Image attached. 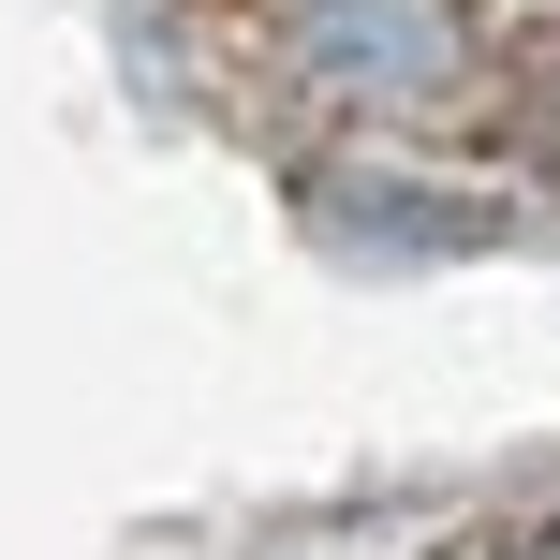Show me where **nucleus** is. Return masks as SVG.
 Wrapping results in <instances>:
<instances>
[{
    "label": "nucleus",
    "instance_id": "3",
    "mask_svg": "<svg viewBox=\"0 0 560 560\" xmlns=\"http://www.w3.org/2000/svg\"><path fill=\"white\" fill-rule=\"evenodd\" d=\"M457 560H560V532H502V546H457Z\"/></svg>",
    "mask_w": 560,
    "mask_h": 560
},
{
    "label": "nucleus",
    "instance_id": "1",
    "mask_svg": "<svg viewBox=\"0 0 560 560\" xmlns=\"http://www.w3.org/2000/svg\"><path fill=\"white\" fill-rule=\"evenodd\" d=\"M266 30L354 118H443L472 89V15L457 0H266Z\"/></svg>",
    "mask_w": 560,
    "mask_h": 560
},
{
    "label": "nucleus",
    "instance_id": "2",
    "mask_svg": "<svg viewBox=\"0 0 560 560\" xmlns=\"http://www.w3.org/2000/svg\"><path fill=\"white\" fill-rule=\"evenodd\" d=\"M325 222H369V236H413V252H457V236H487L472 192H413V177H325Z\"/></svg>",
    "mask_w": 560,
    "mask_h": 560
}]
</instances>
